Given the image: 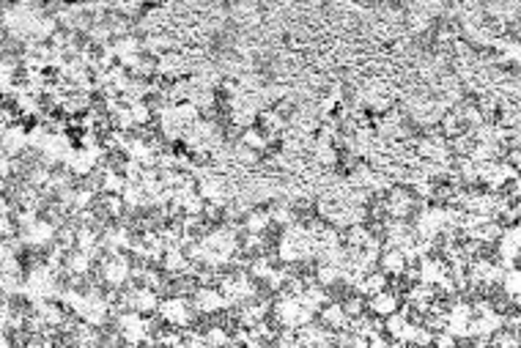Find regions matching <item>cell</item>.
I'll use <instances>...</instances> for the list:
<instances>
[{
	"instance_id": "cell-1",
	"label": "cell",
	"mask_w": 521,
	"mask_h": 348,
	"mask_svg": "<svg viewBox=\"0 0 521 348\" xmlns=\"http://www.w3.org/2000/svg\"><path fill=\"white\" fill-rule=\"evenodd\" d=\"M159 315H162L170 327H187L190 318H192V310H190L187 299L176 296V299H165V302L159 304Z\"/></svg>"
},
{
	"instance_id": "cell-2",
	"label": "cell",
	"mask_w": 521,
	"mask_h": 348,
	"mask_svg": "<svg viewBox=\"0 0 521 348\" xmlns=\"http://www.w3.org/2000/svg\"><path fill=\"white\" fill-rule=\"evenodd\" d=\"M225 307V296L220 288H201L195 293V310L198 313H217Z\"/></svg>"
},
{
	"instance_id": "cell-3",
	"label": "cell",
	"mask_w": 521,
	"mask_h": 348,
	"mask_svg": "<svg viewBox=\"0 0 521 348\" xmlns=\"http://www.w3.org/2000/svg\"><path fill=\"white\" fill-rule=\"evenodd\" d=\"M395 310H398V296H395L392 291L381 288V291L371 293V313H373V315L387 318V315H390V313H395Z\"/></svg>"
},
{
	"instance_id": "cell-4",
	"label": "cell",
	"mask_w": 521,
	"mask_h": 348,
	"mask_svg": "<svg viewBox=\"0 0 521 348\" xmlns=\"http://www.w3.org/2000/svg\"><path fill=\"white\" fill-rule=\"evenodd\" d=\"M500 255L505 261V266H513L516 264V255H519V228H508L500 239Z\"/></svg>"
},
{
	"instance_id": "cell-5",
	"label": "cell",
	"mask_w": 521,
	"mask_h": 348,
	"mask_svg": "<svg viewBox=\"0 0 521 348\" xmlns=\"http://www.w3.org/2000/svg\"><path fill=\"white\" fill-rule=\"evenodd\" d=\"M406 266H409V261H406L403 250L390 247L387 253H381V272H384V275H403Z\"/></svg>"
},
{
	"instance_id": "cell-6",
	"label": "cell",
	"mask_w": 521,
	"mask_h": 348,
	"mask_svg": "<svg viewBox=\"0 0 521 348\" xmlns=\"http://www.w3.org/2000/svg\"><path fill=\"white\" fill-rule=\"evenodd\" d=\"M269 222H272L269 211H250L247 219H244V228H247L250 233H258V236H261V233L269 228Z\"/></svg>"
},
{
	"instance_id": "cell-7",
	"label": "cell",
	"mask_w": 521,
	"mask_h": 348,
	"mask_svg": "<svg viewBox=\"0 0 521 348\" xmlns=\"http://www.w3.org/2000/svg\"><path fill=\"white\" fill-rule=\"evenodd\" d=\"M209 340H214V343H225L228 338H225L223 329H212V332H209Z\"/></svg>"
}]
</instances>
